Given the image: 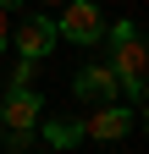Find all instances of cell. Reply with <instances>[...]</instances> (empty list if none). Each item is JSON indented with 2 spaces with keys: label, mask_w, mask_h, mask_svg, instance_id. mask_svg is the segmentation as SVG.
Returning <instances> with one entry per match:
<instances>
[{
  "label": "cell",
  "mask_w": 149,
  "mask_h": 154,
  "mask_svg": "<svg viewBox=\"0 0 149 154\" xmlns=\"http://www.w3.org/2000/svg\"><path fill=\"white\" fill-rule=\"evenodd\" d=\"M33 77H39V61H17V72H11V88H33Z\"/></svg>",
  "instance_id": "8"
},
{
  "label": "cell",
  "mask_w": 149,
  "mask_h": 154,
  "mask_svg": "<svg viewBox=\"0 0 149 154\" xmlns=\"http://www.w3.org/2000/svg\"><path fill=\"white\" fill-rule=\"evenodd\" d=\"M110 50H116V61H110V72H116V83L133 94V99H144V72H149V50H144V38H138V22L133 17H122L116 28H110Z\"/></svg>",
  "instance_id": "1"
},
{
  "label": "cell",
  "mask_w": 149,
  "mask_h": 154,
  "mask_svg": "<svg viewBox=\"0 0 149 154\" xmlns=\"http://www.w3.org/2000/svg\"><path fill=\"white\" fill-rule=\"evenodd\" d=\"M133 121H138V110L105 99V105H94V116L83 121V138H94V143H116V138H127V132H133Z\"/></svg>",
  "instance_id": "4"
},
{
  "label": "cell",
  "mask_w": 149,
  "mask_h": 154,
  "mask_svg": "<svg viewBox=\"0 0 149 154\" xmlns=\"http://www.w3.org/2000/svg\"><path fill=\"white\" fill-rule=\"evenodd\" d=\"M0 6H6V11H11V6H22V0H0Z\"/></svg>",
  "instance_id": "10"
},
{
  "label": "cell",
  "mask_w": 149,
  "mask_h": 154,
  "mask_svg": "<svg viewBox=\"0 0 149 154\" xmlns=\"http://www.w3.org/2000/svg\"><path fill=\"white\" fill-rule=\"evenodd\" d=\"M11 44V17H6V6H0V50Z\"/></svg>",
  "instance_id": "9"
},
{
  "label": "cell",
  "mask_w": 149,
  "mask_h": 154,
  "mask_svg": "<svg viewBox=\"0 0 149 154\" xmlns=\"http://www.w3.org/2000/svg\"><path fill=\"white\" fill-rule=\"evenodd\" d=\"M50 154H61V149H50Z\"/></svg>",
  "instance_id": "13"
},
{
  "label": "cell",
  "mask_w": 149,
  "mask_h": 154,
  "mask_svg": "<svg viewBox=\"0 0 149 154\" xmlns=\"http://www.w3.org/2000/svg\"><path fill=\"white\" fill-rule=\"evenodd\" d=\"M0 138H6V127H0Z\"/></svg>",
  "instance_id": "12"
},
{
  "label": "cell",
  "mask_w": 149,
  "mask_h": 154,
  "mask_svg": "<svg viewBox=\"0 0 149 154\" xmlns=\"http://www.w3.org/2000/svg\"><path fill=\"white\" fill-rule=\"evenodd\" d=\"M11 44H17V55H22V61H44V55L55 50V17L28 11V22L11 28Z\"/></svg>",
  "instance_id": "3"
},
{
  "label": "cell",
  "mask_w": 149,
  "mask_h": 154,
  "mask_svg": "<svg viewBox=\"0 0 149 154\" xmlns=\"http://www.w3.org/2000/svg\"><path fill=\"white\" fill-rule=\"evenodd\" d=\"M44 6H66V0H44Z\"/></svg>",
  "instance_id": "11"
},
{
  "label": "cell",
  "mask_w": 149,
  "mask_h": 154,
  "mask_svg": "<svg viewBox=\"0 0 149 154\" xmlns=\"http://www.w3.org/2000/svg\"><path fill=\"white\" fill-rule=\"evenodd\" d=\"M72 94H78L83 105H105V99H116V72H110V66H83L78 77H72Z\"/></svg>",
  "instance_id": "6"
},
{
  "label": "cell",
  "mask_w": 149,
  "mask_h": 154,
  "mask_svg": "<svg viewBox=\"0 0 149 154\" xmlns=\"http://www.w3.org/2000/svg\"><path fill=\"white\" fill-rule=\"evenodd\" d=\"M39 116H44V99L33 88H11L6 99H0V127H6V132H33Z\"/></svg>",
  "instance_id": "5"
},
{
  "label": "cell",
  "mask_w": 149,
  "mask_h": 154,
  "mask_svg": "<svg viewBox=\"0 0 149 154\" xmlns=\"http://www.w3.org/2000/svg\"><path fill=\"white\" fill-rule=\"evenodd\" d=\"M44 138H50V149H78L83 143V121H44Z\"/></svg>",
  "instance_id": "7"
},
{
  "label": "cell",
  "mask_w": 149,
  "mask_h": 154,
  "mask_svg": "<svg viewBox=\"0 0 149 154\" xmlns=\"http://www.w3.org/2000/svg\"><path fill=\"white\" fill-rule=\"evenodd\" d=\"M105 33V17L94 0H66L61 22H55V38H72V44H94V38Z\"/></svg>",
  "instance_id": "2"
}]
</instances>
